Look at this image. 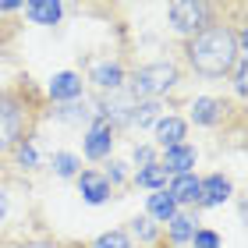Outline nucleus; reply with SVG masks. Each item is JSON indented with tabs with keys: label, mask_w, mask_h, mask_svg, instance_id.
I'll return each instance as SVG.
<instances>
[{
	"label": "nucleus",
	"mask_w": 248,
	"mask_h": 248,
	"mask_svg": "<svg viewBox=\"0 0 248 248\" xmlns=\"http://www.w3.org/2000/svg\"><path fill=\"white\" fill-rule=\"evenodd\" d=\"M25 15L36 21V25H57L61 21V4H53V0H32V4H25Z\"/></svg>",
	"instance_id": "12"
},
{
	"label": "nucleus",
	"mask_w": 248,
	"mask_h": 248,
	"mask_svg": "<svg viewBox=\"0 0 248 248\" xmlns=\"http://www.w3.org/2000/svg\"><path fill=\"white\" fill-rule=\"evenodd\" d=\"M174 85H177V67L170 61H156V64H145L131 75L128 96L142 103V99H156L160 93H167V89H174Z\"/></svg>",
	"instance_id": "2"
},
{
	"label": "nucleus",
	"mask_w": 248,
	"mask_h": 248,
	"mask_svg": "<svg viewBox=\"0 0 248 248\" xmlns=\"http://www.w3.org/2000/svg\"><path fill=\"white\" fill-rule=\"evenodd\" d=\"M4 217H7V195L0 191V220H4Z\"/></svg>",
	"instance_id": "27"
},
{
	"label": "nucleus",
	"mask_w": 248,
	"mask_h": 248,
	"mask_svg": "<svg viewBox=\"0 0 248 248\" xmlns=\"http://www.w3.org/2000/svg\"><path fill=\"white\" fill-rule=\"evenodd\" d=\"M135 181H139V188H153V191H160L167 185V170H163V163H149V167H142L139 174H135Z\"/></svg>",
	"instance_id": "17"
},
{
	"label": "nucleus",
	"mask_w": 248,
	"mask_h": 248,
	"mask_svg": "<svg viewBox=\"0 0 248 248\" xmlns=\"http://www.w3.org/2000/svg\"><path fill=\"white\" fill-rule=\"evenodd\" d=\"M21 248H53V245H43V241H36V245H21Z\"/></svg>",
	"instance_id": "28"
},
{
	"label": "nucleus",
	"mask_w": 248,
	"mask_h": 248,
	"mask_svg": "<svg viewBox=\"0 0 248 248\" xmlns=\"http://www.w3.org/2000/svg\"><path fill=\"white\" fill-rule=\"evenodd\" d=\"M241 53H245V43L234 36L227 25H206L202 32H195L191 43H188L191 67H195L199 75H206V78L227 75L231 67L238 64Z\"/></svg>",
	"instance_id": "1"
},
{
	"label": "nucleus",
	"mask_w": 248,
	"mask_h": 248,
	"mask_svg": "<svg viewBox=\"0 0 248 248\" xmlns=\"http://www.w3.org/2000/svg\"><path fill=\"white\" fill-rule=\"evenodd\" d=\"M191 167H195V149L191 145H174V149H167V156H163V170L167 174H191Z\"/></svg>",
	"instance_id": "10"
},
{
	"label": "nucleus",
	"mask_w": 248,
	"mask_h": 248,
	"mask_svg": "<svg viewBox=\"0 0 248 248\" xmlns=\"http://www.w3.org/2000/svg\"><path fill=\"white\" fill-rule=\"evenodd\" d=\"M160 117H163L160 99H142V103H135V110H131V121L139 124V128H149V124H156Z\"/></svg>",
	"instance_id": "15"
},
{
	"label": "nucleus",
	"mask_w": 248,
	"mask_h": 248,
	"mask_svg": "<svg viewBox=\"0 0 248 248\" xmlns=\"http://www.w3.org/2000/svg\"><path fill=\"white\" fill-rule=\"evenodd\" d=\"M18 163H21V167H36V163H39L36 145H32V142H21V145H18Z\"/></svg>",
	"instance_id": "24"
},
{
	"label": "nucleus",
	"mask_w": 248,
	"mask_h": 248,
	"mask_svg": "<svg viewBox=\"0 0 248 248\" xmlns=\"http://www.w3.org/2000/svg\"><path fill=\"white\" fill-rule=\"evenodd\" d=\"M78 188H82V199L89 206H99V202L110 199V177L96 174V170H82L78 174Z\"/></svg>",
	"instance_id": "6"
},
{
	"label": "nucleus",
	"mask_w": 248,
	"mask_h": 248,
	"mask_svg": "<svg viewBox=\"0 0 248 248\" xmlns=\"http://www.w3.org/2000/svg\"><path fill=\"white\" fill-rule=\"evenodd\" d=\"M50 99H57V103H71V99H82V78H78L75 71L53 75V82H50Z\"/></svg>",
	"instance_id": "8"
},
{
	"label": "nucleus",
	"mask_w": 248,
	"mask_h": 248,
	"mask_svg": "<svg viewBox=\"0 0 248 248\" xmlns=\"http://www.w3.org/2000/svg\"><path fill=\"white\" fill-rule=\"evenodd\" d=\"M93 82H96L99 89L117 93V89L124 85V71H121L117 64H99V67H93Z\"/></svg>",
	"instance_id": "14"
},
{
	"label": "nucleus",
	"mask_w": 248,
	"mask_h": 248,
	"mask_svg": "<svg viewBox=\"0 0 248 248\" xmlns=\"http://www.w3.org/2000/svg\"><path fill=\"white\" fill-rule=\"evenodd\" d=\"M231 199V181L223 174H209L206 181H199V206H223Z\"/></svg>",
	"instance_id": "7"
},
{
	"label": "nucleus",
	"mask_w": 248,
	"mask_h": 248,
	"mask_svg": "<svg viewBox=\"0 0 248 248\" xmlns=\"http://www.w3.org/2000/svg\"><path fill=\"white\" fill-rule=\"evenodd\" d=\"M149 217L170 223V220L177 217V202L167 195V191H156V195H149Z\"/></svg>",
	"instance_id": "16"
},
{
	"label": "nucleus",
	"mask_w": 248,
	"mask_h": 248,
	"mask_svg": "<svg viewBox=\"0 0 248 248\" xmlns=\"http://www.w3.org/2000/svg\"><path fill=\"white\" fill-rule=\"evenodd\" d=\"M53 117H57V121H67V124H75V121L93 117V110H89L85 103H78V99H71V103H64L61 110H53Z\"/></svg>",
	"instance_id": "18"
},
{
	"label": "nucleus",
	"mask_w": 248,
	"mask_h": 248,
	"mask_svg": "<svg viewBox=\"0 0 248 248\" xmlns=\"http://www.w3.org/2000/svg\"><path fill=\"white\" fill-rule=\"evenodd\" d=\"M185 131H188V124L181 117H160V121H156V142H160L163 149L181 145L185 142Z\"/></svg>",
	"instance_id": "9"
},
{
	"label": "nucleus",
	"mask_w": 248,
	"mask_h": 248,
	"mask_svg": "<svg viewBox=\"0 0 248 248\" xmlns=\"http://www.w3.org/2000/svg\"><path fill=\"white\" fill-rule=\"evenodd\" d=\"M195 234V220L191 217H174L170 220V241H191Z\"/></svg>",
	"instance_id": "19"
},
{
	"label": "nucleus",
	"mask_w": 248,
	"mask_h": 248,
	"mask_svg": "<svg viewBox=\"0 0 248 248\" xmlns=\"http://www.w3.org/2000/svg\"><path fill=\"white\" fill-rule=\"evenodd\" d=\"M110 145H114V128H110V121L96 117L93 128L85 131V156L89 160H103L110 153Z\"/></svg>",
	"instance_id": "5"
},
{
	"label": "nucleus",
	"mask_w": 248,
	"mask_h": 248,
	"mask_svg": "<svg viewBox=\"0 0 248 248\" xmlns=\"http://www.w3.org/2000/svg\"><path fill=\"white\" fill-rule=\"evenodd\" d=\"M234 89L245 96V89H248V82H245V53L238 57V64H234Z\"/></svg>",
	"instance_id": "25"
},
{
	"label": "nucleus",
	"mask_w": 248,
	"mask_h": 248,
	"mask_svg": "<svg viewBox=\"0 0 248 248\" xmlns=\"http://www.w3.org/2000/svg\"><path fill=\"white\" fill-rule=\"evenodd\" d=\"M191 241H195V248H220V234L217 231H195Z\"/></svg>",
	"instance_id": "23"
},
{
	"label": "nucleus",
	"mask_w": 248,
	"mask_h": 248,
	"mask_svg": "<svg viewBox=\"0 0 248 248\" xmlns=\"http://www.w3.org/2000/svg\"><path fill=\"white\" fill-rule=\"evenodd\" d=\"M220 117H223V103H220V99L199 96L195 103H191V121H195V124H206V128H209V124H217Z\"/></svg>",
	"instance_id": "11"
},
{
	"label": "nucleus",
	"mask_w": 248,
	"mask_h": 248,
	"mask_svg": "<svg viewBox=\"0 0 248 248\" xmlns=\"http://www.w3.org/2000/svg\"><path fill=\"white\" fill-rule=\"evenodd\" d=\"M131 234H135V238H142V241H149L153 234H156V231H153V220H149V217H135V220H131Z\"/></svg>",
	"instance_id": "22"
},
{
	"label": "nucleus",
	"mask_w": 248,
	"mask_h": 248,
	"mask_svg": "<svg viewBox=\"0 0 248 248\" xmlns=\"http://www.w3.org/2000/svg\"><path fill=\"white\" fill-rule=\"evenodd\" d=\"M25 107L15 96H0V149H11L25 135Z\"/></svg>",
	"instance_id": "3"
},
{
	"label": "nucleus",
	"mask_w": 248,
	"mask_h": 248,
	"mask_svg": "<svg viewBox=\"0 0 248 248\" xmlns=\"http://www.w3.org/2000/svg\"><path fill=\"white\" fill-rule=\"evenodd\" d=\"M206 18H209V7L199 4V0H177V4H170V25L177 32H202L206 29Z\"/></svg>",
	"instance_id": "4"
},
{
	"label": "nucleus",
	"mask_w": 248,
	"mask_h": 248,
	"mask_svg": "<svg viewBox=\"0 0 248 248\" xmlns=\"http://www.w3.org/2000/svg\"><path fill=\"white\" fill-rule=\"evenodd\" d=\"M53 170H57L61 177H75L78 174V156H71V153H53Z\"/></svg>",
	"instance_id": "21"
},
{
	"label": "nucleus",
	"mask_w": 248,
	"mask_h": 248,
	"mask_svg": "<svg viewBox=\"0 0 248 248\" xmlns=\"http://www.w3.org/2000/svg\"><path fill=\"white\" fill-rule=\"evenodd\" d=\"M93 248H131V241H128L124 231H107V234H99L93 241Z\"/></svg>",
	"instance_id": "20"
},
{
	"label": "nucleus",
	"mask_w": 248,
	"mask_h": 248,
	"mask_svg": "<svg viewBox=\"0 0 248 248\" xmlns=\"http://www.w3.org/2000/svg\"><path fill=\"white\" fill-rule=\"evenodd\" d=\"M174 202H199V177L195 174H177L167 191Z\"/></svg>",
	"instance_id": "13"
},
{
	"label": "nucleus",
	"mask_w": 248,
	"mask_h": 248,
	"mask_svg": "<svg viewBox=\"0 0 248 248\" xmlns=\"http://www.w3.org/2000/svg\"><path fill=\"white\" fill-rule=\"evenodd\" d=\"M135 163H142V167L153 163V149L149 145H135Z\"/></svg>",
	"instance_id": "26"
}]
</instances>
